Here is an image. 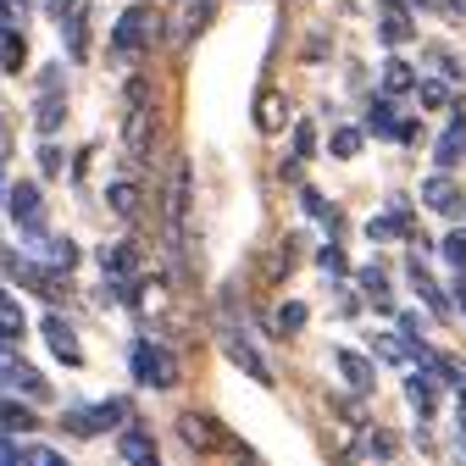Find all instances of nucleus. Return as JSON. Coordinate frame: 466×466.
Masks as SVG:
<instances>
[{
	"instance_id": "7c9ffc66",
	"label": "nucleus",
	"mask_w": 466,
	"mask_h": 466,
	"mask_svg": "<svg viewBox=\"0 0 466 466\" xmlns=\"http://www.w3.org/2000/svg\"><path fill=\"white\" fill-rule=\"evenodd\" d=\"M428 367H439V372H444V383H455V389H461V400H466V361H450V356H433Z\"/></svg>"
},
{
	"instance_id": "2f4dec72",
	"label": "nucleus",
	"mask_w": 466,
	"mask_h": 466,
	"mask_svg": "<svg viewBox=\"0 0 466 466\" xmlns=\"http://www.w3.org/2000/svg\"><path fill=\"white\" fill-rule=\"evenodd\" d=\"M367 128H378V134H400V123H394V106H389V100H378V106H372Z\"/></svg>"
},
{
	"instance_id": "49530a36",
	"label": "nucleus",
	"mask_w": 466,
	"mask_h": 466,
	"mask_svg": "<svg viewBox=\"0 0 466 466\" xmlns=\"http://www.w3.org/2000/svg\"><path fill=\"white\" fill-rule=\"evenodd\" d=\"M455 12H461V17H466V0H455Z\"/></svg>"
},
{
	"instance_id": "393cba45",
	"label": "nucleus",
	"mask_w": 466,
	"mask_h": 466,
	"mask_svg": "<svg viewBox=\"0 0 466 466\" xmlns=\"http://www.w3.org/2000/svg\"><path fill=\"white\" fill-rule=\"evenodd\" d=\"M394 450H400V439H394V433H383V428H372V433H361V439H356V455H378V461H389Z\"/></svg>"
},
{
	"instance_id": "aec40b11",
	"label": "nucleus",
	"mask_w": 466,
	"mask_h": 466,
	"mask_svg": "<svg viewBox=\"0 0 466 466\" xmlns=\"http://www.w3.org/2000/svg\"><path fill=\"white\" fill-rule=\"evenodd\" d=\"M34 239H39V256L56 267V272H73V261H78V250H73V239H45V228L34 233Z\"/></svg>"
},
{
	"instance_id": "a18cd8bd",
	"label": "nucleus",
	"mask_w": 466,
	"mask_h": 466,
	"mask_svg": "<svg viewBox=\"0 0 466 466\" xmlns=\"http://www.w3.org/2000/svg\"><path fill=\"white\" fill-rule=\"evenodd\" d=\"M0 150H6V123H0Z\"/></svg>"
},
{
	"instance_id": "7ed1b4c3",
	"label": "nucleus",
	"mask_w": 466,
	"mask_h": 466,
	"mask_svg": "<svg viewBox=\"0 0 466 466\" xmlns=\"http://www.w3.org/2000/svg\"><path fill=\"white\" fill-rule=\"evenodd\" d=\"M156 34H161V12L156 6H128L123 23L111 28V50L116 56H145L156 45Z\"/></svg>"
},
{
	"instance_id": "423d86ee",
	"label": "nucleus",
	"mask_w": 466,
	"mask_h": 466,
	"mask_svg": "<svg viewBox=\"0 0 466 466\" xmlns=\"http://www.w3.org/2000/svg\"><path fill=\"white\" fill-rule=\"evenodd\" d=\"M222 350H228V361H233V367H245L256 383H272V367L261 361V350H256L239 328H222Z\"/></svg>"
},
{
	"instance_id": "c03bdc74",
	"label": "nucleus",
	"mask_w": 466,
	"mask_h": 466,
	"mask_svg": "<svg viewBox=\"0 0 466 466\" xmlns=\"http://www.w3.org/2000/svg\"><path fill=\"white\" fill-rule=\"evenodd\" d=\"M455 300H461V311H466V283H461V295H455Z\"/></svg>"
},
{
	"instance_id": "1a4fd4ad",
	"label": "nucleus",
	"mask_w": 466,
	"mask_h": 466,
	"mask_svg": "<svg viewBox=\"0 0 466 466\" xmlns=\"http://www.w3.org/2000/svg\"><path fill=\"white\" fill-rule=\"evenodd\" d=\"M56 23H62V39L73 56H84V23H89V0H50Z\"/></svg>"
},
{
	"instance_id": "473e14b6",
	"label": "nucleus",
	"mask_w": 466,
	"mask_h": 466,
	"mask_svg": "<svg viewBox=\"0 0 466 466\" xmlns=\"http://www.w3.org/2000/svg\"><path fill=\"white\" fill-rule=\"evenodd\" d=\"M356 150H361V128H339V134H333V156H339V161H350Z\"/></svg>"
},
{
	"instance_id": "f257e3e1",
	"label": "nucleus",
	"mask_w": 466,
	"mask_h": 466,
	"mask_svg": "<svg viewBox=\"0 0 466 466\" xmlns=\"http://www.w3.org/2000/svg\"><path fill=\"white\" fill-rule=\"evenodd\" d=\"M167 233L178 256H195V172L184 156H172V172H167Z\"/></svg>"
},
{
	"instance_id": "79ce46f5",
	"label": "nucleus",
	"mask_w": 466,
	"mask_h": 466,
	"mask_svg": "<svg viewBox=\"0 0 466 466\" xmlns=\"http://www.w3.org/2000/svg\"><path fill=\"white\" fill-rule=\"evenodd\" d=\"M0 461H23V444H12V439H0Z\"/></svg>"
},
{
	"instance_id": "4be33fe9",
	"label": "nucleus",
	"mask_w": 466,
	"mask_h": 466,
	"mask_svg": "<svg viewBox=\"0 0 466 466\" xmlns=\"http://www.w3.org/2000/svg\"><path fill=\"white\" fill-rule=\"evenodd\" d=\"M383 89H389V95H411V89H417L411 62H400V56H394V62H383Z\"/></svg>"
},
{
	"instance_id": "412c9836",
	"label": "nucleus",
	"mask_w": 466,
	"mask_h": 466,
	"mask_svg": "<svg viewBox=\"0 0 466 466\" xmlns=\"http://www.w3.org/2000/svg\"><path fill=\"white\" fill-rule=\"evenodd\" d=\"M405 400H411L422 417H433V411H439V383L422 378V372H417V378H405Z\"/></svg>"
},
{
	"instance_id": "f03ea898",
	"label": "nucleus",
	"mask_w": 466,
	"mask_h": 466,
	"mask_svg": "<svg viewBox=\"0 0 466 466\" xmlns=\"http://www.w3.org/2000/svg\"><path fill=\"white\" fill-rule=\"evenodd\" d=\"M123 145H128V161H150L156 150V89L150 78H128L123 89Z\"/></svg>"
},
{
	"instance_id": "a878e982",
	"label": "nucleus",
	"mask_w": 466,
	"mask_h": 466,
	"mask_svg": "<svg viewBox=\"0 0 466 466\" xmlns=\"http://www.w3.org/2000/svg\"><path fill=\"white\" fill-rule=\"evenodd\" d=\"M306 317H311V311H306L300 300H289V306H278V317H272V322H278V339H289V333H300V328H306Z\"/></svg>"
},
{
	"instance_id": "e433bc0d",
	"label": "nucleus",
	"mask_w": 466,
	"mask_h": 466,
	"mask_svg": "<svg viewBox=\"0 0 466 466\" xmlns=\"http://www.w3.org/2000/svg\"><path fill=\"white\" fill-rule=\"evenodd\" d=\"M317 261H322V272H344V267H350V261H344V250H339V245H328V250H322V256H317Z\"/></svg>"
},
{
	"instance_id": "72a5a7b5",
	"label": "nucleus",
	"mask_w": 466,
	"mask_h": 466,
	"mask_svg": "<svg viewBox=\"0 0 466 466\" xmlns=\"http://www.w3.org/2000/svg\"><path fill=\"white\" fill-rule=\"evenodd\" d=\"M444 256H450V267H461V272H466V228L444 239Z\"/></svg>"
},
{
	"instance_id": "a19ab883",
	"label": "nucleus",
	"mask_w": 466,
	"mask_h": 466,
	"mask_svg": "<svg viewBox=\"0 0 466 466\" xmlns=\"http://www.w3.org/2000/svg\"><path fill=\"white\" fill-rule=\"evenodd\" d=\"M39 167H45L50 178H56V172H62V150H56V145H45V150H39Z\"/></svg>"
},
{
	"instance_id": "0eeeda50",
	"label": "nucleus",
	"mask_w": 466,
	"mask_h": 466,
	"mask_svg": "<svg viewBox=\"0 0 466 466\" xmlns=\"http://www.w3.org/2000/svg\"><path fill=\"white\" fill-rule=\"evenodd\" d=\"M100 267H106V278H111V283H139L145 256H139L134 245H100Z\"/></svg>"
},
{
	"instance_id": "4c0bfd02",
	"label": "nucleus",
	"mask_w": 466,
	"mask_h": 466,
	"mask_svg": "<svg viewBox=\"0 0 466 466\" xmlns=\"http://www.w3.org/2000/svg\"><path fill=\"white\" fill-rule=\"evenodd\" d=\"M23 461H34V466H56V450H45V444H23Z\"/></svg>"
},
{
	"instance_id": "ea45409f",
	"label": "nucleus",
	"mask_w": 466,
	"mask_h": 466,
	"mask_svg": "<svg viewBox=\"0 0 466 466\" xmlns=\"http://www.w3.org/2000/svg\"><path fill=\"white\" fill-rule=\"evenodd\" d=\"M417 95H422L428 106H444V100H450V89H444V84H417Z\"/></svg>"
},
{
	"instance_id": "cd10ccee",
	"label": "nucleus",
	"mask_w": 466,
	"mask_h": 466,
	"mask_svg": "<svg viewBox=\"0 0 466 466\" xmlns=\"http://www.w3.org/2000/svg\"><path fill=\"white\" fill-rule=\"evenodd\" d=\"M361 289H367L372 306H389V278H383V267H361Z\"/></svg>"
},
{
	"instance_id": "ddd939ff",
	"label": "nucleus",
	"mask_w": 466,
	"mask_h": 466,
	"mask_svg": "<svg viewBox=\"0 0 466 466\" xmlns=\"http://www.w3.org/2000/svg\"><path fill=\"white\" fill-rule=\"evenodd\" d=\"M461 200H466V195L444 178V172L422 184V206H428V211H439V217H455V211H461Z\"/></svg>"
},
{
	"instance_id": "bb28decb",
	"label": "nucleus",
	"mask_w": 466,
	"mask_h": 466,
	"mask_svg": "<svg viewBox=\"0 0 466 466\" xmlns=\"http://www.w3.org/2000/svg\"><path fill=\"white\" fill-rule=\"evenodd\" d=\"M0 333H6V339H23V306L6 295V289H0Z\"/></svg>"
},
{
	"instance_id": "9b49d317",
	"label": "nucleus",
	"mask_w": 466,
	"mask_h": 466,
	"mask_svg": "<svg viewBox=\"0 0 466 466\" xmlns=\"http://www.w3.org/2000/svg\"><path fill=\"white\" fill-rule=\"evenodd\" d=\"M106 206L123 217V222H139L145 195H139V184H134V178H111V184H106Z\"/></svg>"
},
{
	"instance_id": "58836bf2",
	"label": "nucleus",
	"mask_w": 466,
	"mask_h": 466,
	"mask_svg": "<svg viewBox=\"0 0 466 466\" xmlns=\"http://www.w3.org/2000/svg\"><path fill=\"white\" fill-rule=\"evenodd\" d=\"M23 17V0H0V28H17Z\"/></svg>"
},
{
	"instance_id": "6e6552de",
	"label": "nucleus",
	"mask_w": 466,
	"mask_h": 466,
	"mask_svg": "<svg viewBox=\"0 0 466 466\" xmlns=\"http://www.w3.org/2000/svg\"><path fill=\"white\" fill-rule=\"evenodd\" d=\"M178 433H184V444H189V450H228V433H222V428H217V417H206V411L178 417Z\"/></svg>"
},
{
	"instance_id": "dca6fc26",
	"label": "nucleus",
	"mask_w": 466,
	"mask_h": 466,
	"mask_svg": "<svg viewBox=\"0 0 466 466\" xmlns=\"http://www.w3.org/2000/svg\"><path fill=\"white\" fill-rule=\"evenodd\" d=\"M461 156H466V116H455V123L439 134V145H433V161L439 167H455Z\"/></svg>"
},
{
	"instance_id": "2eb2a0df",
	"label": "nucleus",
	"mask_w": 466,
	"mask_h": 466,
	"mask_svg": "<svg viewBox=\"0 0 466 466\" xmlns=\"http://www.w3.org/2000/svg\"><path fill=\"white\" fill-rule=\"evenodd\" d=\"M283 123H289V100L278 89H261V100H256V128L261 134H278Z\"/></svg>"
},
{
	"instance_id": "c85d7f7f",
	"label": "nucleus",
	"mask_w": 466,
	"mask_h": 466,
	"mask_svg": "<svg viewBox=\"0 0 466 466\" xmlns=\"http://www.w3.org/2000/svg\"><path fill=\"white\" fill-rule=\"evenodd\" d=\"M206 17H211V0H195V6L184 12V28H178V45H189V39H195V28H206Z\"/></svg>"
},
{
	"instance_id": "9d476101",
	"label": "nucleus",
	"mask_w": 466,
	"mask_h": 466,
	"mask_svg": "<svg viewBox=\"0 0 466 466\" xmlns=\"http://www.w3.org/2000/svg\"><path fill=\"white\" fill-rule=\"evenodd\" d=\"M116 417H128V405H123V400H106V405H89V411H67V428L89 439V433L116 428Z\"/></svg>"
},
{
	"instance_id": "37998d69",
	"label": "nucleus",
	"mask_w": 466,
	"mask_h": 466,
	"mask_svg": "<svg viewBox=\"0 0 466 466\" xmlns=\"http://www.w3.org/2000/svg\"><path fill=\"white\" fill-rule=\"evenodd\" d=\"M0 200H6V156H0Z\"/></svg>"
},
{
	"instance_id": "a211bd4d",
	"label": "nucleus",
	"mask_w": 466,
	"mask_h": 466,
	"mask_svg": "<svg viewBox=\"0 0 466 466\" xmlns=\"http://www.w3.org/2000/svg\"><path fill=\"white\" fill-rule=\"evenodd\" d=\"M333 361H339V372L350 378V389H372V378H378V372H372V361H367V356H356V350H339Z\"/></svg>"
},
{
	"instance_id": "39448f33",
	"label": "nucleus",
	"mask_w": 466,
	"mask_h": 466,
	"mask_svg": "<svg viewBox=\"0 0 466 466\" xmlns=\"http://www.w3.org/2000/svg\"><path fill=\"white\" fill-rule=\"evenodd\" d=\"M6 211H12V222H17L23 233H39V228H45V195H39L34 184H12V189H6Z\"/></svg>"
},
{
	"instance_id": "b1692460",
	"label": "nucleus",
	"mask_w": 466,
	"mask_h": 466,
	"mask_svg": "<svg viewBox=\"0 0 466 466\" xmlns=\"http://www.w3.org/2000/svg\"><path fill=\"white\" fill-rule=\"evenodd\" d=\"M0 428H6V433H28L39 422H34V411H28L23 400H0Z\"/></svg>"
},
{
	"instance_id": "f704fd0d",
	"label": "nucleus",
	"mask_w": 466,
	"mask_h": 466,
	"mask_svg": "<svg viewBox=\"0 0 466 466\" xmlns=\"http://www.w3.org/2000/svg\"><path fill=\"white\" fill-rule=\"evenodd\" d=\"M300 200H306V211H311V217H322V222H333V228H339V211H328V200H322L317 189H306Z\"/></svg>"
},
{
	"instance_id": "20e7f679",
	"label": "nucleus",
	"mask_w": 466,
	"mask_h": 466,
	"mask_svg": "<svg viewBox=\"0 0 466 466\" xmlns=\"http://www.w3.org/2000/svg\"><path fill=\"white\" fill-rule=\"evenodd\" d=\"M134 378L145 389H172V383H178V356L161 350V344H150V339H139L134 344Z\"/></svg>"
},
{
	"instance_id": "4468645a",
	"label": "nucleus",
	"mask_w": 466,
	"mask_h": 466,
	"mask_svg": "<svg viewBox=\"0 0 466 466\" xmlns=\"http://www.w3.org/2000/svg\"><path fill=\"white\" fill-rule=\"evenodd\" d=\"M378 34L389 39V45H405L417 28H411V12L400 6V0H383V12H378Z\"/></svg>"
},
{
	"instance_id": "f3484780",
	"label": "nucleus",
	"mask_w": 466,
	"mask_h": 466,
	"mask_svg": "<svg viewBox=\"0 0 466 466\" xmlns=\"http://www.w3.org/2000/svg\"><path fill=\"white\" fill-rule=\"evenodd\" d=\"M116 450H123V461H134V466H156V439L145 428H128Z\"/></svg>"
},
{
	"instance_id": "6ab92c4d",
	"label": "nucleus",
	"mask_w": 466,
	"mask_h": 466,
	"mask_svg": "<svg viewBox=\"0 0 466 466\" xmlns=\"http://www.w3.org/2000/svg\"><path fill=\"white\" fill-rule=\"evenodd\" d=\"M411 283H417V295H422V306H428L433 317H450V300L439 295V283L422 272V261H417V256H411Z\"/></svg>"
},
{
	"instance_id": "5701e85b",
	"label": "nucleus",
	"mask_w": 466,
	"mask_h": 466,
	"mask_svg": "<svg viewBox=\"0 0 466 466\" xmlns=\"http://www.w3.org/2000/svg\"><path fill=\"white\" fill-rule=\"evenodd\" d=\"M23 62H28V45H23L17 28H6V34H0V67H6V73H23Z\"/></svg>"
},
{
	"instance_id": "c9c22d12",
	"label": "nucleus",
	"mask_w": 466,
	"mask_h": 466,
	"mask_svg": "<svg viewBox=\"0 0 466 466\" xmlns=\"http://www.w3.org/2000/svg\"><path fill=\"white\" fill-rule=\"evenodd\" d=\"M295 150H300V156L317 150V128H311V123H295Z\"/></svg>"
},
{
	"instance_id": "f8f14e48",
	"label": "nucleus",
	"mask_w": 466,
	"mask_h": 466,
	"mask_svg": "<svg viewBox=\"0 0 466 466\" xmlns=\"http://www.w3.org/2000/svg\"><path fill=\"white\" fill-rule=\"evenodd\" d=\"M45 339H50V350H56V356H62L67 367L84 361V344H78V333H73L67 317H45Z\"/></svg>"
},
{
	"instance_id": "c756f323",
	"label": "nucleus",
	"mask_w": 466,
	"mask_h": 466,
	"mask_svg": "<svg viewBox=\"0 0 466 466\" xmlns=\"http://www.w3.org/2000/svg\"><path fill=\"white\" fill-rule=\"evenodd\" d=\"M367 233H372V239H400V233H411V222L394 211V217H372V228H367Z\"/></svg>"
}]
</instances>
